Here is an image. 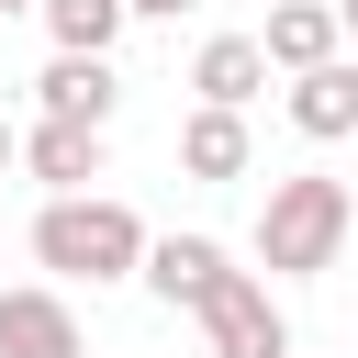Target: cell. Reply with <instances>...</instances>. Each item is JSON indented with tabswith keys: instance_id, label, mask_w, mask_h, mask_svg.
Listing matches in <instances>:
<instances>
[{
	"instance_id": "cell-8",
	"label": "cell",
	"mask_w": 358,
	"mask_h": 358,
	"mask_svg": "<svg viewBox=\"0 0 358 358\" xmlns=\"http://www.w3.org/2000/svg\"><path fill=\"white\" fill-rule=\"evenodd\" d=\"M190 90H201V112H246V101L268 90V45H257V34H213V45L190 56Z\"/></svg>"
},
{
	"instance_id": "cell-13",
	"label": "cell",
	"mask_w": 358,
	"mask_h": 358,
	"mask_svg": "<svg viewBox=\"0 0 358 358\" xmlns=\"http://www.w3.org/2000/svg\"><path fill=\"white\" fill-rule=\"evenodd\" d=\"M123 11H134V22H179L190 0H123Z\"/></svg>"
},
{
	"instance_id": "cell-9",
	"label": "cell",
	"mask_w": 358,
	"mask_h": 358,
	"mask_svg": "<svg viewBox=\"0 0 358 358\" xmlns=\"http://www.w3.org/2000/svg\"><path fill=\"white\" fill-rule=\"evenodd\" d=\"M22 168H34L45 201H78V190L101 179V134H90V123H34V134H22Z\"/></svg>"
},
{
	"instance_id": "cell-5",
	"label": "cell",
	"mask_w": 358,
	"mask_h": 358,
	"mask_svg": "<svg viewBox=\"0 0 358 358\" xmlns=\"http://www.w3.org/2000/svg\"><path fill=\"white\" fill-rule=\"evenodd\" d=\"M268 67L280 78H313V67H336V45H347V11L336 0H268Z\"/></svg>"
},
{
	"instance_id": "cell-15",
	"label": "cell",
	"mask_w": 358,
	"mask_h": 358,
	"mask_svg": "<svg viewBox=\"0 0 358 358\" xmlns=\"http://www.w3.org/2000/svg\"><path fill=\"white\" fill-rule=\"evenodd\" d=\"M11 11H45V0H0V22H11Z\"/></svg>"
},
{
	"instance_id": "cell-7",
	"label": "cell",
	"mask_w": 358,
	"mask_h": 358,
	"mask_svg": "<svg viewBox=\"0 0 358 358\" xmlns=\"http://www.w3.org/2000/svg\"><path fill=\"white\" fill-rule=\"evenodd\" d=\"M224 268H235V257H224L213 235H157V246H145V291H157L168 313H201Z\"/></svg>"
},
{
	"instance_id": "cell-6",
	"label": "cell",
	"mask_w": 358,
	"mask_h": 358,
	"mask_svg": "<svg viewBox=\"0 0 358 358\" xmlns=\"http://www.w3.org/2000/svg\"><path fill=\"white\" fill-rule=\"evenodd\" d=\"M34 101H45V123H90V134H112V112H123V78H112V56H45Z\"/></svg>"
},
{
	"instance_id": "cell-2",
	"label": "cell",
	"mask_w": 358,
	"mask_h": 358,
	"mask_svg": "<svg viewBox=\"0 0 358 358\" xmlns=\"http://www.w3.org/2000/svg\"><path fill=\"white\" fill-rule=\"evenodd\" d=\"M145 224H134V201H112V190H78V201H45L34 213V268H56V280H145Z\"/></svg>"
},
{
	"instance_id": "cell-14",
	"label": "cell",
	"mask_w": 358,
	"mask_h": 358,
	"mask_svg": "<svg viewBox=\"0 0 358 358\" xmlns=\"http://www.w3.org/2000/svg\"><path fill=\"white\" fill-rule=\"evenodd\" d=\"M0 168H22V123L11 112H0Z\"/></svg>"
},
{
	"instance_id": "cell-12",
	"label": "cell",
	"mask_w": 358,
	"mask_h": 358,
	"mask_svg": "<svg viewBox=\"0 0 358 358\" xmlns=\"http://www.w3.org/2000/svg\"><path fill=\"white\" fill-rule=\"evenodd\" d=\"M134 11L123 0H45V34H56V56H112V34H123Z\"/></svg>"
},
{
	"instance_id": "cell-3",
	"label": "cell",
	"mask_w": 358,
	"mask_h": 358,
	"mask_svg": "<svg viewBox=\"0 0 358 358\" xmlns=\"http://www.w3.org/2000/svg\"><path fill=\"white\" fill-rule=\"evenodd\" d=\"M190 324H201V358H302V347H291V313L268 302L257 268H224L213 302H201Z\"/></svg>"
},
{
	"instance_id": "cell-10",
	"label": "cell",
	"mask_w": 358,
	"mask_h": 358,
	"mask_svg": "<svg viewBox=\"0 0 358 358\" xmlns=\"http://www.w3.org/2000/svg\"><path fill=\"white\" fill-rule=\"evenodd\" d=\"M179 168H190V179H213V190H224V179H246V168H257L246 112H190V123H179Z\"/></svg>"
},
{
	"instance_id": "cell-4",
	"label": "cell",
	"mask_w": 358,
	"mask_h": 358,
	"mask_svg": "<svg viewBox=\"0 0 358 358\" xmlns=\"http://www.w3.org/2000/svg\"><path fill=\"white\" fill-rule=\"evenodd\" d=\"M0 358H90V324L56 280H22L0 291Z\"/></svg>"
},
{
	"instance_id": "cell-16",
	"label": "cell",
	"mask_w": 358,
	"mask_h": 358,
	"mask_svg": "<svg viewBox=\"0 0 358 358\" xmlns=\"http://www.w3.org/2000/svg\"><path fill=\"white\" fill-rule=\"evenodd\" d=\"M336 11H347V34H358V0H336Z\"/></svg>"
},
{
	"instance_id": "cell-1",
	"label": "cell",
	"mask_w": 358,
	"mask_h": 358,
	"mask_svg": "<svg viewBox=\"0 0 358 358\" xmlns=\"http://www.w3.org/2000/svg\"><path fill=\"white\" fill-rule=\"evenodd\" d=\"M347 224H358L347 179L291 168V179H268V201H257V268H268V280H313V268L347 257Z\"/></svg>"
},
{
	"instance_id": "cell-11",
	"label": "cell",
	"mask_w": 358,
	"mask_h": 358,
	"mask_svg": "<svg viewBox=\"0 0 358 358\" xmlns=\"http://www.w3.org/2000/svg\"><path fill=\"white\" fill-rule=\"evenodd\" d=\"M291 134H313V145L358 134V67H347V56L313 67V78H291Z\"/></svg>"
}]
</instances>
